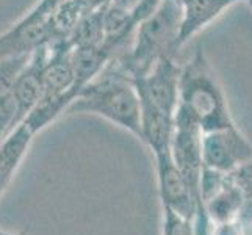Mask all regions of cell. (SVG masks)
Instances as JSON below:
<instances>
[{"instance_id": "cell-1", "label": "cell", "mask_w": 252, "mask_h": 235, "mask_svg": "<svg viewBox=\"0 0 252 235\" xmlns=\"http://www.w3.org/2000/svg\"><path fill=\"white\" fill-rule=\"evenodd\" d=\"M66 113L95 115L141 138V101L136 86L116 60L77 96Z\"/></svg>"}, {"instance_id": "cell-2", "label": "cell", "mask_w": 252, "mask_h": 235, "mask_svg": "<svg viewBox=\"0 0 252 235\" xmlns=\"http://www.w3.org/2000/svg\"><path fill=\"white\" fill-rule=\"evenodd\" d=\"M179 107L185 110L204 134L235 126L225 93L202 47L182 66Z\"/></svg>"}, {"instance_id": "cell-3", "label": "cell", "mask_w": 252, "mask_h": 235, "mask_svg": "<svg viewBox=\"0 0 252 235\" xmlns=\"http://www.w3.org/2000/svg\"><path fill=\"white\" fill-rule=\"evenodd\" d=\"M180 21V2L164 0L158 11L138 25L130 49L113 60H116L132 80L144 77L161 58L174 57L177 52Z\"/></svg>"}, {"instance_id": "cell-4", "label": "cell", "mask_w": 252, "mask_h": 235, "mask_svg": "<svg viewBox=\"0 0 252 235\" xmlns=\"http://www.w3.org/2000/svg\"><path fill=\"white\" fill-rule=\"evenodd\" d=\"M63 0H39L13 27L0 33V58L32 55L52 41L50 17Z\"/></svg>"}, {"instance_id": "cell-5", "label": "cell", "mask_w": 252, "mask_h": 235, "mask_svg": "<svg viewBox=\"0 0 252 235\" xmlns=\"http://www.w3.org/2000/svg\"><path fill=\"white\" fill-rule=\"evenodd\" d=\"M204 167L220 172H233L252 160V143L238 126L225 127L202 135Z\"/></svg>"}, {"instance_id": "cell-6", "label": "cell", "mask_w": 252, "mask_h": 235, "mask_svg": "<svg viewBox=\"0 0 252 235\" xmlns=\"http://www.w3.org/2000/svg\"><path fill=\"white\" fill-rule=\"evenodd\" d=\"M182 66L174 62V57H164L155 65L149 74L135 78L133 83L140 98L151 102L166 115L174 116L180 98Z\"/></svg>"}, {"instance_id": "cell-7", "label": "cell", "mask_w": 252, "mask_h": 235, "mask_svg": "<svg viewBox=\"0 0 252 235\" xmlns=\"http://www.w3.org/2000/svg\"><path fill=\"white\" fill-rule=\"evenodd\" d=\"M154 157L161 205L172 208V210H176L177 213L187 216L189 220H196L201 204L191 191L184 174L177 168L171 151Z\"/></svg>"}, {"instance_id": "cell-8", "label": "cell", "mask_w": 252, "mask_h": 235, "mask_svg": "<svg viewBox=\"0 0 252 235\" xmlns=\"http://www.w3.org/2000/svg\"><path fill=\"white\" fill-rule=\"evenodd\" d=\"M49 46L33 52L16 74L13 88L16 101V127L38 105L44 94V65Z\"/></svg>"}, {"instance_id": "cell-9", "label": "cell", "mask_w": 252, "mask_h": 235, "mask_svg": "<svg viewBox=\"0 0 252 235\" xmlns=\"http://www.w3.org/2000/svg\"><path fill=\"white\" fill-rule=\"evenodd\" d=\"M240 2H245V0H180L182 21L177 38V50Z\"/></svg>"}, {"instance_id": "cell-10", "label": "cell", "mask_w": 252, "mask_h": 235, "mask_svg": "<svg viewBox=\"0 0 252 235\" xmlns=\"http://www.w3.org/2000/svg\"><path fill=\"white\" fill-rule=\"evenodd\" d=\"M36 135L27 123H21L0 141V196L11 184Z\"/></svg>"}, {"instance_id": "cell-11", "label": "cell", "mask_w": 252, "mask_h": 235, "mask_svg": "<svg viewBox=\"0 0 252 235\" xmlns=\"http://www.w3.org/2000/svg\"><path fill=\"white\" fill-rule=\"evenodd\" d=\"M141 138L140 140L149 147L154 155L171 151L174 136V116L166 115L151 102L141 99Z\"/></svg>"}, {"instance_id": "cell-12", "label": "cell", "mask_w": 252, "mask_h": 235, "mask_svg": "<svg viewBox=\"0 0 252 235\" xmlns=\"http://www.w3.org/2000/svg\"><path fill=\"white\" fill-rule=\"evenodd\" d=\"M30 55L0 58V141L16 127L14 78Z\"/></svg>"}, {"instance_id": "cell-13", "label": "cell", "mask_w": 252, "mask_h": 235, "mask_svg": "<svg viewBox=\"0 0 252 235\" xmlns=\"http://www.w3.org/2000/svg\"><path fill=\"white\" fill-rule=\"evenodd\" d=\"M202 208L210 224L238 220L241 218L243 208H245V195L232 180L230 174H227L224 185L202 202Z\"/></svg>"}, {"instance_id": "cell-14", "label": "cell", "mask_w": 252, "mask_h": 235, "mask_svg": "<svg viewBox=\"0 0 252 235\" xmlns=\"http://www.w3.org/2000/svg\"><path fill=\"white\" fill-rule=\"evenodd\" d=\"M111 60V55L103 47H74L72 65L75 74V99L103 72Z\"/></svg>"}, {"instance_id": "cell-15", "label": "cell", "mask_w": 252, "mask_h": 235, "mask_svg": "<svg viewBox=\"0 0 252 235\" xmlns=\"http://www.w3.org/2000/svg\"><path fill=\"white\" fill-rule=\"evenodd\" d=\"M103 11H105V8L93 10L83 14L75 30L72 32L71 38H69L74 47L103 46Z\"/></svg>"}, {"instance_id": "cell-16", "label": "cell", "mask_w": 252, "mask_h": 235, "mask_svg": "<svg viewBox=\"0 0 252 235\" xmlns=\"http://www.w3.org/2000/svg\"><path fill=\"white\" fill-rule=\"evenodd\" d=\"M232 180L241 188L245 195V208H243L241 220L245 223L252 221V160L241 165L233 172H229Z\"/></svg>"}, {"instance_id": "cell-17", "label": "cell", "mask_w": 252, "mask_h": 235, "mask_svg": "<svg viewBox=\"0 0 252 235\" xmlns=\"http://www.w3.org/2000/svg\"><path fill=\"white\" fill-rule=\"evenodd\" d=\"M163 207V235H197L194 220L177 213L176 210Z\"/></svg>"}, {"instance_id": "cell-18", "label": "cell", "mask_w": 252, "mask_h": 235, "mask_svg": "<svg viewBox=\"0 0 252 235\" xmlns=\"http://www.w3.org/2000/svg\"><path fill=\"white\" fill-rule=\"evenodd\" d=\"M163 2L164 0H138L136 5L130 10L136 29L143 21H146L147 17H151L155 11H158L160 6L163 5Z\"/></svg>"}, {"instance_id": "cell-19", "label": "cell", "mask_w": 252, "mask_h": 235, "mask_svg": "<svg viewBox=\"0 0 252 235\" xmlns=\"http://www.w3.org/2000/svg\"><path fill=\"white\" fill-rule=\"evenodd\" d=\"M208 235H248L246 223L241 218H238V220L227 221V223L210 224Z\"/></svg>"}, {"instance_id": "cell-20", "label": "cell", "mask_w": 252, "mask_h": 235, "mask_svg": "<svg viewBox=\"0 0 252 235\" xmlns=\"http://www.w3.org/2000/svg\"><path fill=\"white\" fill-rule=\"evenodd\" d=\"M115 0H82V3L85 5V8L88 11L93 10H102V8H107L110 6Z\"/></svg>"}, {"instance_id": "cell-21", "label": "cell", "mask_w": 252, "mask_h": 235, "mask_svg": "<svg viewBox=\"0 0 252 235\" xmlns=\"http://www.w3.org/2000/svg\"><path fill=\"white\" fill-rule=\"evenodd\" d=\"M138 0H115L113 3H116L119 6H123V8H127V10H132V8L136 5Z\"/></svg>"}, {"instance_id": "cell-22", "label": "cell", "mask_w": 252, "mask_h": 235, "mask_svg": "<svg viewBox=\"0 0 252 235\" xmlns=\"http://www.w3.org/2000/svg\"><path fill=\"white\" fill-rule=\"evenodd\" d=\"M0 235H27V234L25 232H8V231L0 229Z\"/></svg>"}, {"instance_id": "cell-23", "label": "cell", "mask_w": 252, "mask_h": 235, "mask_svg": "<svg viewBox=\"0 0 252 235\" xmlns=\"http://www.w3.org/2000/svg\"><path fill=\"white\" fill-rule=\"evenodd\" d=\"M246 229H248V235H252V221L246 223Z\"/></svg>"}, {"instance_id": "cell-24", "label": "cell", "mask_w": 252, "mask_h": 235, "mask_svg": "<svg viewBox=\"0 0 252 235\" xmlns=\"http://www.w3.org/2000/svg\"><path fill=\"white\" fill-rule=\"evenodd\" d=\"M245 2L248 3V6L251 8V10H252V0H245Z\"/></svg>"}, {"instance_id": "cell-25", "label": "cell", "mask_w": 252, "mask_h": 235, "mask_svg": "<svg viewBox=\"0 0 252 235\" xmlns=\"http://www.w3.org/2000/svg\"><path fill=\"white\" fill-rule=\"evenodd\" d=\"M177 2H180V0H177Z\"/></svg>"}]
</instances>
